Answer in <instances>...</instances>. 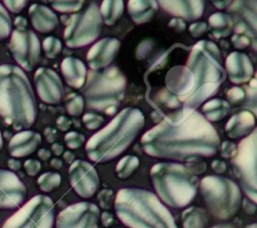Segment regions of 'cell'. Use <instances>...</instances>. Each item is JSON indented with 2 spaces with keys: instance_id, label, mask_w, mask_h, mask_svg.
<instances>
[{
  "instance_id": "obj_57",
  "label": "cell",
  "mask_w": 257,
  "mask_h": 228,
  "mask_svg": "<svg viewBox=\"0 0 257 228\" xmlns=\"http://www.w3.org/2000/svg\"><path fill=\"white\" fill-rule=\"evenodd\" d=\"M50 165H51V167H52V168H54V169L58 170V169H60V168L62 167V161H61V160H59L58 158H54V159H52V160H51Z\"/></svg>"
},
{
  "instance_id": "obj_13",
  "label": "cell",
  "mask_w": 257,
  "mask_h": 228,
  "mask_svg": "<svg viewBox=\"0 0 257 228\" xmlns=\"http://www.w3.org/2000/svg\"><path fill=\"white\" fill-rule=\"evenodd\" d=\"M98 207L90 202H78L63 209L56 218V228H98Z\"/></svg>"
},
{
  "instance_id": "obj_9",
  "label": "cell",
  "mask_w": 257,
  "mask_h": 228,
  "mask_svg": "<svg viewBox=\"0 0 257 228\" xmlns=\"http://www.w3.org/2000/svg\"><path fill=\"white\" fill-rule=\"evenodd\" d=\"M54 203L48 196L36 195L3 224L2 228H52Z\"/></svg>"
},
{
  "instance_id": "obj_33",
  "label": "cell",
  "mask_w": 257,
  "mask_h": 228,
  "mask_svg": "<svg viewBox=\"0 0 257 228\" xmlns=\"http://www.w3.org/2000/svg\"><path fill=\"white\" fill-rule=\"evenodd\" d=\"M65 107L69 116L78 117L84 108V98L77 92H71L65 97Z\"/></svg>"
},
{
  "instance_id": "obj_22",
  "label": "cell",
  "mask_w": 257,
  "mask_h": 228,
  "mask_svg": "<svg viewBox=\"0 0 257 228\" xmlns=\"http://www.w3.org/2000/svg\"><path fill=\"white\" fill-rule=\"evenodd\" d=\"M31 24L40 33H48L58 26L57 15L45 5L32 4L29 7Z\"/></svg>"
},
{
  "instance_id": "obj_41",
  "label": "cell",
  "mask_w": 257,
  "mask_h": 228,
  "mask_svg": "<svg viewBox=\"0 0 257 228\" xmlns=\"http://www.w3.org/2000/svg\"><path fill=\"white\" fill-rule=\"evenodd\" d=\"M153 43H154V41L152 39H145L139 44V46L137 47V50H136V56L139 60L145 59L150 54V52L154 46Z\"/></svg>"
},
{
  "instance_id": "obj_18",
  "label": "cell",
  "mask_w": 257,
  "mask_h": 228,
  "mask_svg": "<svg viewBox=\"0 0 257 228\" xmlns=\"http://www.w3.org/2000/svg\"><path fill=\"white\" fill-rule=\"evenodd\" d=\"M119 45V40L113 37H105L94 43L86 55L89 67L93 70L106 67L116 56Z\"/></svg>"
},
{
  "instance_id": "obj_45",
  "label": "cell",
  "mask_w": 257,
  "mask_h": 228,
  "mask_svg": "<svg viewBox=\"0 0 257 228\" xmlns=\"http://www.w3.org/2000/svg\"><path fill=\"white\" fill-rule=\"evenodd\" d=\"M4 4L6 5V7L13 13H19L20 11H22L23 8H25L27 1H9V0H5Z\"/></svg>"
},
{
  "instance_id": "obj_6",
  "label": "cell",
  "mask_w": 257,
  "mask_h": 228,
  "mask_svg": "<svg viewBox=\"0 0 257 228\" xmlns=\"http://www.w3.org/2000/svg\"><path fill=\"white\" fill-rule=\"evenodd\" d=\"M150 176L158 196L170 207L184 208L197 194L198 178L185 165L158 163L151 168Z\"/></svg>"
},
{
  "instance_id": "obj_27",
  "label": "cell",
  "mask_w": 257,
  "mask_h": 228,
  "mask_svg": "<svg viewBox=\"0 0 257 228\" xmlns=\"http://www.w3.org/2000/svg\"><path fill=\"white\" fill-rule=\"evenodd\" d=\"M229 11L239 14L247 22L249 29L256 32V1H235L230 5Z\"/></svg>"
},
{
  "instance_id": "obj_50",
  "label": "cell",
  "mask_w": 257,
  "mask_h": 228,
  "mask_svg": "<svg viewBox=\"0 0 257 228\" xmlns=\"http://www.w3.org/2000/svg\"><path fill=\"white\" fill-rule=\"evenodd\" d=\"M44 136H45V139L48 143H53L56 139V136H57L56 130L53 129V128L48 127L44 130Z\"/></svg>"
},
{
  "instance_id": "obj_14",
  "label": "cell",
  "mask_w": 257,
  "mask_h": 228,
  "mask_svg": "<svg viewBox=\"0 0 257 228\" xmlns=\"http://www.w3.org/2000/svg\"><path fill=\"white\" fill-rule=\"evenodd\" d=\"M68 178L75 193L82 198H91L99 187L95 168L83 160H75L70 164Z\"/></svg>"
},
{
  "instance_id": "obj_39",
  "label": "cell",
  "mask_w": 257,
  "mask_h": 228,
  "mask_svg": "<svg viewBox=\"0 0 257 228\" xmlns=\"http://www.w3.org/2000/svg\"><path fill=\"white\" fill-rule=\"evenodd\" d=\"M97 201L103 210L111 208L113 203V191L110 189H103L97 194Z\"/></svg>"
},
{
  "instance_id": "obj_19",
  "label": "cell",
  "mask_w": 257,
  "mask_h": 228,
  "mask_svg": "<svg viewBox=\"0 0 257 228\" xmlns=\"http://www.w3.org/2000/svg\"><path fill=\"white\" fill-rule=\"evenodd\" d=\"M225 67L230 81L235 84L249 81L254 73L253 64L249 56L243 52H231L226 58Z\"/></svg>"
},
{
  "instance_id": "obj_26",
  "label": "cell",
  "mask_w": 257,
  "mask_h": 228,
  "mask_svg": "<svg viewBox=\"0 0 257 228\" xmlns=\"http://www.w3.org/2000/svg\"><path fill=\"white\" fill-rule=\"evenodd\" d=\"M230 111L228 101L221 98H213L208 100L202 107L203 117L208 122H219L223 120Z\"/></svg>"
},
{
  "instance_id": "obj_23",
  "label": "cell",
  "mask_w": 257,
  "mask_h": 228,
  "mask_svg": "<svg viewBox=\"0 0 257 228\" xmlns=\"http://www.w3.org/2000/svg\"><path fill=\"white\" fill-rule=\"evenodd\" d=\"M60 68L65 82L69 86L77 89L84 85L86 81L87 70L84 63L80 59L72 56L65 57L61 62Z\"/></svg>"
},
{
  "instance_id": "obj_16",
  "label": "cell",
  "mask_w": 257,
  "mask_h": 228,
  "mask_svg": "<svg viewBox=\"0 0 257 228\" xmlns=\"http://www.w3.org/2000/svg\"><path fill=\"white\" fill-rule=\"evenodd\" d=\"M165 88L154 91H168L177 96L180 101H185L194 87V75L187 65L175 64L170 66L164 75Z\"/></svg>"
},
{
  "instance_id": "obj_35",
  "label": "cell",
  "mask_w": 257,
  "mask_h": 228,
  "mask_svg": "<svg viewBox=\"0 0 257 228\" xmlns=\"http://www.w3.org/2000/svg\"><path fill=\"white\" fill-rule=\"evenodd\" d=\"M12 29V22L7 10L0 3V40L6 39Z\"/></svg>"
},
{
  "instance_id": "obj_21",
  "label": "cell",
  "mask_w": 257,
  "mask_h": 228,
  "mask_svg": "<svg viewBox=\"0 0 257 228\" xmlns=\"http://www.w3.org/2000/svg\"><path fill=\"white\" fill-rule=\"evenodd\" d=\"M40 144V134L33 131H22L11 138L8 149L12 157L22 158L34 153Z\"/></svg>"
},
{
  "instance_id": "obj_31",
  "label": "cell",
  "mask_w": 257,
  "mask_h": 228,
  "mask_svg": "<svg viewBox=\"0 0 257 228\" xmlns=\"http://www.w3.org/2000/svg\"><path fill=\"white\" fill-rule=\"evenodd\" d=\"M140 160L136 156L127 155L121 158L115 167L116 176L119 179H126L131 177L139 168Z\"/></svg>"
},
{
  "instance_id": "obj_51",
  "label": "cell",
  "mask_w": 257,
  "mask_h": 228,
  "mask_svg": "<svg viewBox=\"0 0 257 228\" xmlns=\"http://www.w3.org/2000/svg\"><path fill=\"white\" fill-rule=\"evenodd\" d=\"M243 209L247 214H253L256 210L255 203L249 202L247 199H245V200H243Z\"/></svg>"
},
{
  "instance_id": "obj_47",
  "label": "cell",
  "mask_w": 257,
  "mask_h": 228,
  "mask_svg": "<svg viewBox=\"0 0 257 228\" xmlns=\"http://www.w3.org/2000/svg\"><path fill=\"white\" fill-rule=\"evenodd\" d=\"M169 26L176 29L177 31L179 32H182L186 29V23L184 20L180 19V18H173L170 23H169Z\"/></svg>"
},
{
  "instance_id": "obj_12",
  "label": "cell",
  "mask_w": 257,
  "mask_h": 228,
  "mask_svg": "<svg viewBox=\"0 0 257 228\" xmlns=\"http://www.w3.org/2000/svg\"><path fill=\"white\" fill-rule=\"evenodd\" d=\"M9 49L15 61L27 71H31L39 61L40 42L31 30L15 29L11 35Z\"/></svg>"
},
{
  "instance_id": "obj_61",
  "label": "cell",
  "mask_w": 257,
  "mask_h": 228,
  "mask_svg": "<svg viewBox=\"0 0 257 228\" xmlns=\"http://www.w3.org/2000/svg\"><path fill=\"white\" fill-rule=\"evenodd\" d=\"M245 228H257V225H256L255 223H253V224H251V225H248V226L245 227Z\"/></svg>"
},
{
  "instance_id": "obj_40",
  "label": "cell",
  "mask_w": 257,
  "mask_h": 228,
  "mask_svg": "<svg viewBox=\"0 0 257 228\" xmlns=\"http://www.w3.org/2000/svg\"><path fill=\"white\" fill-rule=\"evenodd\" d=\"M245 97H246V93L244 89L239 86H233L227 91V99L229 102L233 104H238L244 101Z\"/></svg>"
},
{
  "instance_id": "obj_11",
  "label": "cell",
  "mask_w": 257,
  "mask_h": 228,
  "mask_svg": "<svg viewBox=\"0 0 257 228\" xmlns=\"http://www.w3.org/2000/svg\"><path fill=\"white\" fill-rule=\"evenodd\" d=\"M101 31V17L95 4H90L83 13L73 14L64 30L68 47L79 48L93 42Z\"/></svg>"
},
{
  "instance_id": "obj_3",
  "label": "cell",
  "mask_w": 257,
  "mask_h": 228,
  "mask_svg": "<svg viewBox=\"0 0 257 228\" xmlns=\"http://www.w3.org/2000/svg\"><path fill=\"white\" fill-rule=\"evenodd\" d=\"M145 125V117L137 107L121 109L85 145L89 160L104 163L122 154L135 141Z\"/></svg>"
},
{
  "instance_id": "obj_17",
  "label": "cell",
  "mask_w": 257,
  "mask_h": 228,
  "mask_svg": "<svg viewBox=\"0 0 257 228\" xmlns=\"http://www.w3.org/2000/svg\"><path fill=\"white\" fill-rule=\"evenodd\" d=\"M26 187L12 171L0 169V209H15L24 201Z\"/></svg>"
},
{
  "instance_id": "obj_10",
  "label": "cell",
  "mask_w": 257,
  "mask_h": 228,
  "mask_svg": "<svg viewBox=\"0 0 257 228\" xmlns=\"http://www.w3.org/2000/svg\"><path fill=\"white\" fill-rule=\"evenodd\" d=\"M257 131L253 130L248 137L244 138L238 145L232 165L241 186L247 197L253 202L257 201Z\"/></svg>"
},
{
  "instance_id": "obj_20",
  "label": "cell",
  "mask_w": 257,
  "mask_h": 228,
  "mask_svg": "<svg viewBox=\"0 0 257 228\" xmlns=\"http://www.w3.org/2000/svg\"><path fill=\"white\" fill-rule=\"evenodd\" d=\"M161 7L170 14L186 19L189 21L197 20L204 14L205 2L200 0L194 1H160Z\"/></svg>"
},
{
  "instance_id": "obj_4",
  "label": "cell",
  "mask_w": 257,
  "mask_h": 228,
  "mask_svg": "<svg viewBox=\"0 0 257 228\" xmlns=\"http://www.w3.org/2000/svg\"><path fill=\"white\" fill-rule=\"evenodd\" d=\"M113 205L118 219L130 228H178L169 209L148 190L120 189Z\"/></svg>"
},
{
  "instance_id": "obj_30",
  "label": "cell",
  "mask_w": 257,
  "mask_h": 228,
  "mask_svg": "<svg viewBox=\"0 0 257 228\" xmlns=\"http://www.w3.org/2000/svg\"><path fill=\"white\" fill-rule=\"evenodd\" d=\"M99 13L106 25H113L123 13V1L105 0L101 3Z\"/></svg>"
},
{
  "instance_id": "obj_43",
  "label": "cell",
  "mask_w": 257,
  "mask_h": 228,
  "mask_svg": "<svg viewBox=\"0 0 257 228\" xmlns=\"http://www.w3.org/2000/svg\"><path fill=\"white\" fill-rule=\"evenodd\" d=\"M24 169L29 176H36L41 170V164L37 160L29 159L24 163Z\"/></svg>"
},
{
  "instance_id": "obj_46",
  "label": "cell",
  "mask_w": 257,
  "mask_h": 228,
  "mask_svg": "<svg viewBox=\"0 0 257 228\" xmlns=\"http://www.w3.org/2000/svg\"><path fill=\"white\" fill-rule=\"evenodd\" d=\"M71 123H72V121L70 119H68L64 116H60L56 121V126L60 131L64 132V131H67L70 128Z\"/></svg>"
},
{
  "instance_id": "obj_44",
  "label": "cell",
  "mask_w": 257,
  "mask_h": 228,
  "mask_svg": "<svg viewBox=\"0 0 257 228\" xmlns=\"http://www.w3.org/2000/svg\"><path fill=\"white\" fill-rule=\"evenodd\" d=\"M207 28L206 22H195L190 25L189 31L193 37H200L207 31Z\"/></svg>"
},
{
  "instance_id": "obj_24",
  "label": "cell",
  "mask_w": 257,
  "mask_h": 228,
  "mask_svg": "<svg viewBox=\"0 0 257 228\" xmlns=\"http://www.w3.org/2000/svg\"><path fill=\"white\" fill-rule=\"evenodd\" d=\"M255 127V116L250 110H241L233 115L227 122L225 131L230 139L248 136Z\"/></svg>"
},
{
  "instance_id": "obj_1",
  "label": "cell",
  "mask_w": 257,
  "mask_h": 228,
  "mask_svg": "<svg viewBox=\"0 0 257 228\" xmlns=\"http://www.w3.org/2000/svg\"><path fill=\"white\" fill-rule=\"evenodd\" d=\"M141 143L149 156L190 162L214 156L220 138L201 112L183 106L146 132Z\"/></svg>"
},
{
  "instance_id": "obj_59",
  "label": "cell",
  "mask_w": 257,
  "mask_h": 228,
  "mask_svg": "<svg viewBox=\"0 0 257 228\" xmlns=\"http://www.w3.org/2000/svg\"><path fill=\"white\" fill-rule=\"evenodd\" d=\"M212 228H234V226H233L232 224L225 223V224H218V225H215V226H213Z\"/></svg>"
},
{
  "instance_id": "obj_52",
  "label": "cell",
  "mask_w": 257,
  "mask_h": 228,
  "mask_svg": "<svg viewBox=\"0 0 257 228\" xmlns=\"http://www.w3.org/2000/svg\"><path fill=\"white\" fill-rule=\"evenodd\" d=\"M14 24L16 26L17 29H26V26H27V20L26 18L22 17V16H17L15 19H14Z\"/></svg>"
},
{
  "instance_id": "obj_15",
  "label": "cell",
  "mask_w": 257,
  "mask_h": 228,
  "mask_svg": "<svg viewBox=\"0 0 257 228\" xmlns=\"http://www.w3.org/2000/svg\"><path fill=\"white\" fill-rule=\"evenodd\" d=\"M34 83L37 94L43 102L57 104L63 100V84L60 77L53 69L39 67L34 74Z\"/></svg>"
},
{
  "instance_id": "obj_28",
  "label": "cell",
  "mask_w": 257,
  "mask_h": 228,
  "mask_svg": "<svg viewBox=\"0 0 257 228\" xmlns=\"http://www.w3.org/2000/svg\"><path fill=\"white\" fill-rule=\"evenodd\" d=\"M208 217L206 211L202 208L192 206L182 213L183 228H206Z\"/></svg>"
},
{
  "instance_id": "obj_56",
  "label": "cell",
  "mask_w": 257,
  "mask_h": 228,
  "mask_svg": "<svg viewBox=\"0 0 257 228\" xmlns=\"http://www.w3.org/2000/svg\"><path fill=\"white\" fill-rule=\"evenodd\" d=\"M63 159L66 163L71 164L74 161V154L70 151H66V152L63 153Z\"/></svg>"
},
{
  "instance_id": "obj_58",
  "label": "cell",
  "mask_w": 257,
  "mask_h": 228,
  "mask_svg": "<svg viewBox=\"0 0 257 228\" xmlns=\"http://www.w3.org/2000/svg\"><path fill=\"white\" fill-rule=\"evenodd\" d=\"M231 1H213V4H215V7L219 9H224L228 6V4H231Z\"/></svg>"
},
{
  "instance_id": "obj_48",
  "label": "cell",
  "mask_w": 257,
  "mask_h": 228,
  "mask_svg": "<svg viewBox=\"0 0 257 228\" xmlns=\"http://www.w3.org/2000/svg\"><path fill=\"white\" fill-rule=\"evenodd\" d=\"M211 167L213 169L214 172H216L217 174H222L226 171V168H227V165L224 161H221V160H214L211 164Z\"/></svg>"
},
{
  "instance_id": "obj_5",
  "label": "cell",
  "mask_w": 257,
  "mask_h": 228,
  "mask_svg": "<svg viewBox=\"0 0 257 228\" xmlns=\"http://www.w3.org/2000/svg\"><path fill=\"white\" fill-rule=\"evenodd\" d=\"M187 67L194 75V87L184 101V107L196 109L213 96L224 82L226 71L218 46L209 40L198 41L187 59Z\"/></svg>"
},
{
  "instance_id": "obj_38",
  "label": "cell",
  "mask_w": 257,
  "mask_h": 228,
  "mask_svg": "<svg viewBox=\"0 0 257 228\" xmlns=\"http://www.w3.org/2000/svg\"><path fill=\"white\" fill-rule=\"evenodd\" d=\"M82 122L86 129L96 130L103 124L104 119L101 116H98L94 112H86L82 117Z\"/></svg>"
},
{
  "instance_id": "obj_42",
  "label": "cell",
  "mask_w": 257,
  "mask_h": 228,
  "mask_svg": "<svg viewBox=\"0 0 257 228\" xmlns=\"http://www.w3.org/2000/svg\"><path fill=\"white\" fill-rule=\"evenodd\" d=\"M220 153L221 156L225 159L233 158L237 151V146L230 141H224L222 144H220Z\"/></svg>"
},
{
  "instance_id": "obj_49",
  "label": "cell",
  "mask_w": 257,
  "mask_h": 228,
  "mask_svg": "<svg viewBox=\"0 0 257 228\" xmlns=\"http://www.w3.org/2000/svg\"><path fill=\"white\" fill-rule=\"evenodd\" d=\"M100 220H101V224L105 227H109L112 225V223L114 222V219H113V216L111 213L107 212V211H104L100 214Z\"/></svg>"
},
{
  "instance_id": "obj_7",
  "label": "cell",
  "mask_w": 257,
  "mask_h": 228,
  "mask_svg": "<svg viewBox=\"0 0 257 228\" xmlns=\"http://www.w3.org/2000/svg\"><path fill=\"white\" fill-rule=\"evenodd\" d=\"M83 94L87 105L97 111L112 116L123 97L126 78L117 67L91 71L86 76Z\"/></svg>"
},
{
  "instance_id": "obj_25",
  "label": "cell",
  "mask_w": 257,
  "mask_h": 228,
  "mask_svg": "<svg viewBox=\"0 0 257 228\" xmlns=\"http://www.w3.org/2000/svg\"><path fill=\"white\" fill-rule=\"evenodd\" d=\"M159 5L154 0H130L127 2V12L137 24L149 22L158 12Z\"/></svg>"
},
{
  "instance_id": "obj_34",
  "label": "cell",
  "mask_w": 257,
  "mask_h": 228,
  "mask_svg": "<svg viewBox=\"0 0 257 228\" xmlns=\"http://www.w3.org/2000/svg\"><path fill=\"white\" fill-rule=\"evenodd\" d=\"M43 50L45 52V55L48 58H55L61 51L62 45L58 38L54 36H48L43 40L42 43Z\"/></svg>"
},
{
  "instance_id": "obj_53",
  "label": "cell",
  "mask_w": 257,
  "mask_h": 228,
  "mask_svg": "<svg viewBox=\"0 0 257 228\" xmlns=\"http://www.w3.org/2000/svg\"><path fill=\"white\" fill-rule=\"evenodd\" d=\"M8 167L12 171H18L21 168V162L19 160H16V159H10L8 161Z\"/></svg>"
},
{
  "instance_id": "obj_2",
  "label": "cell",
  "mask_w": 257,
  "mask_h": 228,
  "mask_svg": "<svg viewBox=\"0 0 257 228\" xmlns=\"http://www.w3.org/2000/svg\"><path fill=\"white\" fill-rule=\"evenodd\" d=\"M0 116L15 130L29 129L37 117V104L28 77L20 67L0 65Z\"/></svg>"
},
{
  "instance_id": "obj_37",
  "label": "cell",
  "mask_w": 257,
  "mask_h": 228,
  "mask_svg": "<svg viewBox=\"0 0 257 228\" xmlns=\"http://www.w3.org/2000/svg\"><path fill=\"white\" fill-rule=\"evenodd\" d=\"M64 141H65L66 146L69 149L74 150V149H78L85 142V138L80 133L75 132V131H71V132H68L65 135Z\"/></svg>"
},
{
  "instance_id": "obj_54",
  "label": "cell",
  "mask_w": 257,
  "mask_h": 228,
  "mask_svg": "<svg viewBox=\"0 0 257 228\" xmlns=\"http://www.w3.org/2000/svg\"><path fill=\"white\" fill-rule=\"evenodd\" d=\"M51 150H52V153L55 155V156H59L61 154H63V146L59 143H54L51 147Z\"/></svg>"
},
{
  "instance_id": "obj_8",
  "label": "cell",
  "mask_w": 257,
  "mask_h": 228,
  "mask_svg": "<svg viewBox=\"0 0 257 228\" xmlns=\"http://www.w3.org/2000/svg\"><path fill=\"white\" fill-rule=\"evenodd\" d=\"M201 195L210 213L221 220L235 216L241 207L242 196L238 185L221 176H206L201 180Z\"/></svg>"
},
{
  "instance_id": "obj_36",
  "label": "cell",
  "mask_w": 257,
  "mask_h": 228,
  "mask_svg": "<svg viewBox=\"0 0 257 228\" xmlns=\"http://www.w3.org/2000/svg\"><path fill=\"white\" fill-rule=\"evenodd\" d=\"M52 8L62 13L77 12L83 5V1H53Z\"/></svg>"
},
{
  "instance_id": "obj_29",
  "label": "cell",
  "mask_w": 257,
  "mask_h": 228,
  "mask_svg": "<svg viewBox=\"0 0 257 228\" xmlns=\"http://www.w3.org/2000/svg\"><path fill=\"white\" fill-rule=\"evenodd\" d=\"M209 25L212 33L217 38L227 37L233 29V21L228 14L217 12L209 17Z\"/></svg>"
},
{
  "instance_id": "obj_60",
  "label": "cell",
  "mask_w": 257,
  "mask_h": 228,
  "mask_svg": "<svg viewBox=\"0 0 257 228\" xmlns=\"http://www.w3.org/2000/svg\"><path fill=\"white\" fill-rule=\"evenodd\" d=\"M3 148V137H2V134H1V131H0V152Z\"/></svg>"
},
{
  "instance_id": "obj_32",
  "label": "cell",
  "mask_w": 257,
  "mask_h": 228,
  "mask_svg": "<svg viewBox=\"0 0 257 228\" xmlns=\"http://www.w3.org/2000/svg\"><path fill=\"white\" fill-rule=\"evenodd\" d=\"M38 187L43 192H52L57 189L61 184V177L58 173L46 172L39 176L37 179Z\"/></svg>"
},
{
  "instance_id": "obj_55",
  "label": "cell",
  "mask_w": 257,
  "mask_h": 228,
  "mask_svg": "<svg viewBox=\"0 0 257 228\" xmlns=\"http://www.w3.org/2000/svg\"><path fill=\"white\" fill-rule=\"evenodd\" d=\"M37 155H38V157H39L41 160L46 161V160H48V159L50 158L51 153H50V151H48V150H46V149H40V150L38 151Z\"/></svg>"
}]
</instances>
